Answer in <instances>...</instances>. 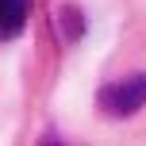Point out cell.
<instances>
[{
	"mask_svg": "<svg viewBox=\"0 0 146 146\" xmlns=\"http://www.w3.org/2000/svg\"><path fill=\"white\" fill-rule=\"evenodd\" d=\"M142 104H146V77H127V81L108 85L100 92V108L108 111V115H115V119L135 115Z\"/></svg>",
	"mask_w": 146,
	"mask_h": 146,
	"instance_id": "1",
	"label": "cell"
},
{
	"mask_svg": "<svg viewBox=\"0 0 146 146\" xmlns=\"http://www.w3.org/2000/svg\"><path fill=\"white\" fill-rule=\"evenodd\" d=\"M27 15H31V0H0V42L19 35L27 27Z\"/></svg>",
	"mask_w": 146,
	"mask_h": 146,
	"instance_id": "2",
	"label": "cell"
}]
</instances>
